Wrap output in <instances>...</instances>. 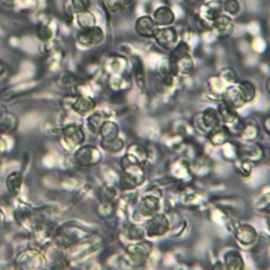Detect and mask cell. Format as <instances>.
Masks as SVG:
<instances>
[{"instance_id":"25","label":"cell","mask_w":270,"mask_h":270,"mask_svg":"<svg viewBox=\"0 0 270 270\" xmlns=\"http://www.w3.org/2000/svg\"><path fill=\"white\" fill-rule=\"evenodd\" d=\"M145 232L144 230H142L141 228L137 227V226H131L129 228V231H128V236L129 239L131 240H138V239H141L142 236H144Z\"/></svg>"},{"instance_id":"23","label":"cell","mask_w":270,"mask_h":270,"mask_svg":"<svg viewBox=\"0 0 270 270\" xmlns=\"http://www.w3.org/2000/svg\"><path fill=\"white\" fill-rule=\"evenodd\" d=\"M134 75L136 83L138 84V87L142 88V86H145V76H144V70H142V65L140 60L136 59L134 61Z\"/></svg>"},{"instance_id":"27","label":"cell","mask_w":270,"mask_h":270,"mask_svg":"<svg viewBox=\"0 0 270 270\" xmlns=\"http://www.w3.org/2000/svg\"><path fill=\"white\" fill-rule=\"evenodd\" d=\"M58 83L62 87H66L67 84H69L68 87H71V86H73L75 83V77L73 75H70V74H66V76L61 75L60 81H58Z\"/></svg>"},{"instance_id":"4","label":"cell","mask_w":270,"mask_h":270,"mask_svg":"<svg viewBox=\"0 0 270 270\" xmlns=\"http://www.w3.org/2000/svg\"><path fill=\"white\" fill-rule=\"evenodd\" d=\"M224 104L233 110L245 105L246 98L241 87H231L223 95Z\"/></svg>"},{"instance_id":"6","label":"cell","mask_w":270,"mask_h":270,"mask_svg":"<svg viewBox=\"0 0 270 270\" xmlns=\"http://www.w3.org/2000/svg\"><path fill=\"white\" fill-rule=\"evenodd\" d=\"M154 36L156 38L157 43L162 46L166 47V49H169L170 46H172L177 43V39H178L177 32L172 28L156 30Z\"/></svg>"},{"instance_id":"29","label":"cell","mask_w":270,"mask_h":270,"mask_svg":"<svg viewBox=\"0 0 270 270\" xmlns=\"http://www.w3.org/2000/svg\"><path fill=\"white\" fill-rule=\"evenodd\" d=\"M124 1H125V3H129L131 0H124Z\"/></svg>"},{"instance_id":"24","label":"cell","mask_w":270,"mask_h":270,"mask_svg":"<svg viewBox=\"0 0 270 270\" xmlns=\"http://www.w3.org/2000/svg\"><path fill=\"white\" fill-rule=\"evenodd\" d=\"M240 87H241L243 92H244L246 101L248 102V101H250V100H252L253 98H255V96H256V88H255V86H253L250 83H248V82H245Z\"/></svg>"},{"instance_id":"10","label":"cell","mask_w":270,"mask_h":270,"mask_svg":"<svg viewBox=\"0 0 270 270\" xmlns=\"http://www.w3.org/2000/svg\"><path fill=\"white\" fill-rule=\"evenodd\" d=\"M236 239L239 240L244 245H251L255 243L257 232L256 230L253 229L249 225H242L236 229Z\"/></svg>"},{"instance_id":"15","label":"cell","mask_w":270,"mask_h":270,"mask_svg":"<svg viewBox=\"0 0 270 270\" xmlns=\"http://www.w3.org/2000/svg\"><path fill=\"white\" fill-rule=\"evenodd\" d=\"M241 150V155L245 160L258 161L260 158H263V148L259 146H244Z\"/></svg>"},{"instance_id":"1","label":"cell","mask_w":270,"mask_h":270,"mask_svg":"<svg viewBox=\"0 0 270 270\" xmlns=\"http://www.w3.org/2000/svg\"><path fill=\"white\" fill-rule=\"evenodd\" d=\"M74 157L75 162L78 165L88 167L98 163L101 158V155L96 148L91 146H85L77 151Z\"/></svg>"},{"instance_id":"8","label":"cell","mask_w":270,"mask_h":270,"mask_svg":"<svg viewBox=\"0 0 270 270\" xmlns=\"http://www.w3.org/2000/svg\"><path fill=\"white\" fill-rule=\"evenodd\" d=\"M102 38H104V33L99 28H90L87 29V31L83 35L79 36V42L86 45H97L99 44Z\"/></svg>"},{"instance_id":"3","label":"cell","mask_w":270,"mask_h":270,"mask_svg":"<svg viewBox=\"0 0 270 270\" xmlns=\"http://www.w3.org/2000/svg\"><path fill=\"white\" fill-rule=\"evenodd\" d=\"M152 244L149 242H142L135 245H131L127 248L128 255L134 263H144L146 259L152 251Z\"/></svg>"},{"instance_id":"11","label":"cell","mask_w":270,"mask_h":270,"mask_svg":"<svg viewBox=\"0 0 270 270\" xmlns=\"http://www.w3.org/2000/svg\"><path fill=\"white\" fill-rule=\"evenodd\" d=\"M160 209V201L155 196H146L142 198L139 210L146 217H152Z\"/></svg>"},{"instance_id":"17","label":"cell","mask_w":270,"mask_h":270,"mask_svg":"<svg viewBox=\"0 0 270 270\" xmlns=\"http://www.w3.org/2000/svg\"><path fill=\"white\" fill-rule=\"evenodd\" d=\"M21 184H22V178L19 173L14 172L11 173L9 177L6 179V187L7 190L13 194L16 195L21 188Z\"/></svg>"},{"instance_id":"19","label":"cell","mask_w":270,"mask_h":270,"mask_svg":"<svg viewBox=\"0 0 270 270\" xmlns=\"http://www.w3.org/2000/svg\"><path fill=\"white\" fill-rule=\"evenodd\" d=\"M225 263L228 268L234 269V270L242 269L244 267L242 257L239 255V252H234V251L228 252L225 256Z\"/></svg>"},{"instance_id":"13","label":"cell","mask_w":270,"mask_h":270,"mask_svg":"<svg viewBox=\"0 0 270 270\" xmlns=\"http://www.w3.org/2000/svg\"><path fill=\"white\" fill-rule=\"evenodd\" d=\"M95 108V101L87 96H79L76 98L73 104V109L77 113L85 115Z\"/></svg>"},{"instance_id":"28","label":"cell","mask_w":270,"mask_h":270,"mask_svg":"<svg viewBox=\"0 0 270 270\" xmlns=\"http://www.w3.org/2000/svg\"><path fill=\"white\" fill-rule=\"evenodd\" d=\"M255 130H257L256 127L246 126L244 128V132H243L244 138H246V139H253V138H255L256 135H255V132H253Z\"/></svg>"},{"instance_id":"12","label":"cell","mask_w":270,"mask_h":270,"mask_svg":"<svg viewBox=\"0 0 270 270\" xmlns=\"http://www.w3.org/2000/svg\"><path fill=\"white\" fill-rule=\"evenodd\" d=\"M99 133L101 134V142H107L114 140L118 137L120 128H118V126L115 123L106 122L102 125Z\"/></svg>"},{"instance_id":"21","label":"cell","mask_w":270,"mask_h":270,"mask_svg":"<svg viewBox=\"0 0 270 270\" xmlns=\"http://www.w3.org/2000/svg\"><path fill=\"white\" fill-rule=\"evenodd\" d=\"M219 114H220V117H222V120H223L225 123H232L236 118V114L234 112V110L229 108L225 104L220 107Z\"/></svg>"},{"instance_id":"16","label":"cell","mask_w":270,"mask_h":270,"mask_svg":"<svg viewBox=\"0 0 270 270\" xmlns=\"http://www.w3.org/2000/svg\"><path fill=\"white\" fill-rule=\"evenodd\" d=\"M107 122V116L102 112H96L91 115L88 120V126L92 132L99 133L102 125Z\"/></svg>"},{"instance_id":"18","label":"cell","mask_w":270,"mask_h":270,"mask_svg":"<svg viewBox=\"0 0 270 270\" xmlns=\"http://www.w3.org/2000/svg\"><path fill=\"white\" fill-rule=\"evenodd\" d=\"M154 17H155L156 23H158V25H163V26L169 25V23H172L174 20V15L171 12V10L168 9V7H162V9H158L155 12Z\"/></svg>"},{"instance_id":"26","label":"cell","mask_w":270,"mask_h":270,"mask_svg":"<svg viewBox=\"0 0 270 270\" xmlns=\"http://www.w3.org/2000/svg\"><path fill=\"white\" fill-rule=\"evenodd\" d=\"M74 9L79 13L85 12L87 6L89 5V0H73Z\"/></svg>"},{"instance_id":"7","label":"cell","mask_w":270,"mask_h":270,"mask_svg":"<svg viewBox=\"0 0 270 270\" xmlns=\"http://www.w3.org/2000/svg\"><path fill=\"white\" fill-rule=\"evenodd\" d=\"M200 124L204 130H212L220 125V114L214 109H207L201 114ZM202 127V128H203Z\"/></svg>"},{"instance_id":"9","label":"cell","mask_w":270,"mask_h":270,"mask_svg":"<svg viewBox=\"0 0 270 270\" xmlns=\"http://www.w3.org/2000/svg\"><path fill=\"white\" fill-rule=\"evenodd\" d=\"M155 22L149 17H141L136 22V32L144 37H152L156 32Z\"/></svg>"},{"instance_id":"14","label":"cell","mask_w":270,"mask_h":270,"mask_svg":"<svg viewBox=\"0 0 270 270\" xmlns=\"http://www.w3.org/2000/svg\"><path fill=\"white\" fill-rule=\"evenodd\" d=\"M230 132L227 127H216V128L211 130L210 133V140L213 145H223L229 139Z\"/></svg>"},{"instance_id":"5","label":"cell","mask_w":270,"mask_h":270,"mask_svg":"<svg viewBox=\"0 0 270 270\" xmlns=\"http://www.w3.org/2000/svg\"><path fill=\"white\" fill-rule=\"evenodd\" d=\"M63 138L71 146L81 145L85 140V132L81 126L72 124L68 125L62 130Z\"/></svg>"},{"instance_id":"22","label":"cell","mask_w":270,"mask_h":270,"mask_svg":"<svg viewBox=\"0 0 270 270\" xmlns=\"http://www.w3.org/2000/svg\"><path fill=\"white\" fill-rule=\"evenodd\" d=\"M101 146L108 152L111 153H116L118 151H121L124 148V141L120 138H116L114 140L107 141V142H101Z\"/></svg>"},{"instance_id":"2","label":"cell","mask_w":270,"mask_h":270,"mask_svg":"<svg viewBox=\"0 0 270 270\" xmlns=\"http://www.w3.org/2000/svg\"><path fill=\"white\" fill-rule=\"evenodd\" d=\"M169 230V221L164 214H153L147 224V234L151 237L162 236Z\"/></svg>"},{"instance_id":"20","label":"cell","mask_w":270,"mask_h":270,"mask_svg":"<svg viewBox=\"0 0 270 270\" xmlns=\"http://www.w3.org/2000/svg\"><path fill=\"white\" fill-rule=\"evenodd\" d=\"M17 118L9 114V116L3 117L2 122L0 123V133H11L17 128Z\"/></svg>"}]
</instances>
